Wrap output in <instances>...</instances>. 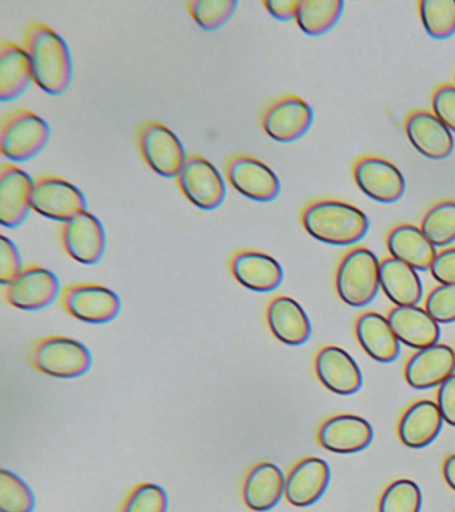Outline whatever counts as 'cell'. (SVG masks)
Masks as SVG:
<instances>
[{
	"mask_svg": "<svg viewBox=\"0 0 455 512\" xmlns=\"http://www.w3.org/2000/svg\"><path fill=\"white\" fill-rule=\"evenodd\" d=\"M63 306L75 319L106 324L118 318L122 300L117 292L99 284H74L63 292Z\"/></svg>",
	"mask_w": 455,
	"mask_h": 512,
	"instance_id": "30bf717a",
	"label": "cell"
},
{
	"mask_svg": "<svg viewBox=\"0 0 455 512\" xmlns=\"http://www.w3.org/2000/svg\"><path fill=\"white\" fill-rule=\"evenodd\" d=\"M51 127L29 110H17L2 120L0 151L11 162H29L49 144Z\"/></svg>",
	"mask_w": 455,
	"mask_h": 512,
	"instance_id": "277c9868",
	"label": "cell"
},
{
	"mask_svg": "<svg viewBox=\"0 0 455 512\" xmlns=\"http://www.w3.org/2000/svg\"><path fill=\"white\" fill-rule=\"evenodd\" d=\"M177 180L183 195L201 210L214 211L225 203V179L203 156L190 155Z\"/></svg>",
	"mask_w": 455,
	"mask_h": 512,
	"instance_id": "ba28073f",
	"label": "cell"
},
{
	"mask_svg": "<svg viewBox=\"0 0 455 512\" xmlns=\"http://www.w3.org/2000/svg\"><path fill=\"white\" fill-rule=\"evenodd\" d=\"M226 176L239 194L254 202L270 203L281 194V180L277 174L254 156H230L226 162Z\"/></svg>",
	"mask_w": 455,
	"mask_h": 512,
	"instance_id": "9c48e42d",
	"label": "cell"
},
{
	"mask_svg": "<svg viewBox=\"0 0 455 512\" xmlns=\"http://www.w3.org/2000/svg\"><path fill=\"white\" fill-rule=\"evenodd\" d=\"M35 179L22 168L3 164L0 168V222L18 228L26 222L31 207Z\"/></svg>",
	"mask_w": 455,
	"mask_h": 512,
	"instance_id": "5bb4252c",
	"label": "cell"
},
{
	"mask_svg": "<svg viewBox=\"0 0 455 512\" xmlns=\"http://www.w3.org/2000/svg\"><path fill=\"white\" fill-rule=\"evenodd\" d=\"M373 439V427L357 415L333 416L322 424L318 432L321 446L335 454H357L366 450Z\"/></svg>",
	"mask_w": 455,
	"mask_h": 512,
	"instance_id": "ac0fdd59",
	"label": "cell"
},
{
	"mask_svg": "<svg viewBox=\"0 0 455 512\" xmlns=\"http://www.w3.org/2000/svg\"><path fill=\"white\" fill-rule=\"evenodd\" d=\"M263 6L273 18L281 22H290L297 18L299 2L298 0H265Z\"/></svg>",
	"mask_w": 455,
	"mask_h": 512,
	"instance_id": "b9f144b4",
	"label": "cell"
},
{
	"mask_svg": "<svg viewBox=\"0 0 455 512\" xmlns=\"http://www.w3.org/2000/svg\"><path fill=\"white\" fill-rule=\"evenodd\" d=\"M433 110L434 115L451 132H455V87L445 86L435 92Z\"/></svg>",
	"mask_w": 455,
	"mask_h": 512,
	"instance_id": "f35d334b",
	"label": "cell"
},
{
	"mask_svg": "<svg viewBox=\"0 0 455 512\" xmlns=\"http://www.w3.org/2000/svg\"><path fill=\"white\" fill-rule=\"evenodd\" d=\"M34 82L29 55L13 42L0 46V100L13 102L25 94Z\"/></svg>",
	"mask_w": 455,
	"mask_h": 512,
	"instance_id": "83f0119b",
	"label": "cell"
},
{
	"mask_svg": "<svg viewBox=\"0 0 455 512\" xmlns=\"http://www.w3.org/2000/svg\"><path fill=\"white\" fill-rule=\"evenodd\" d=\"M267 324L275 338L287 346H302L310 339L313 327L301 304L290 296H278L267 307Z\"/></svg>",
	"mask_w": 455,
	"mask_h": 512,
	"instance_id": "44dd1931",
	"label": "cell"
},
{
	"mask_svg": "<svg viewBox=\"0 0 455 512\" xmlns=\"http://www.w3.org/2000/svg\"><path fill=\"white\" fill-rule=\"evenodd\" d=\"M303 227L309 235L330 246H353L361 242L370 228L365 212L351 204L322 200L303 211Z\"/></svg>",
	"mask_w": 455,
	"mask_h": 512,
	"instance_id": "7a4b0ae2",
	"label": "cell"
},
{
	"mask_svg": "<svg viewBox=\"0 0 455 512\" xmlns=\"http://www.w3.org/2000/svg\"><path fill=\"white\" fill-rule=\"evenodd\" d=\"M381 288L397 307L418 306L423 296L417 271L394 258L381 263Z\"/></svg>",
	"mask_w": 455,
	"mask_h": 512,
	"instance_id": "f1b7e54d",
	"label": "cell"
},
{
	"mask_svg": "<svg viewBox=\"0 0 455 512\" xmlns=\"http://www.w3.org/2000/svg\"><path fill=\"white\" fill-rule=\"evenodd\" d=\"M437 400L443 420L455 427V374L439 386Z\"/></svg>",
	"mask_w": 455,
	"mask_h": 512,
	"instance_id": "60d3db41",
	"label": "cell"
},
{
	"mask_svg": "<svg viewBox=\"0 0 455 512\" xmlns=\"http://www.w3.org/2000/svg\"><path fill=\"white\" fill-rule=\"evenodd\" d=\"M421 230L435 247L453 244L455 242V202L447 200L431 208L422 220Z\"/></svg>",
	"mask_w": 455,
	"mask_h": 512,
	"instance_id": "d6a6232c",
	"label": "cell"
},
{
	"mask_svg": "<svg viewBox=\"0 0 455 512\" xmlns=\"http://www.w3.org/2000/svg\"><path fill=\"white\" fill-rule=\"evenodd\" d=\"M238 6L237 0H190L187 10L202 30L214 32L230 22Z\"/></svg>",
	"mask_w": 455,
	"mask_h": 512,
	"instance_id": "1f68e13d",
	"label": "cell"
},
{
	"mask_svg": "<svg viewBox=\"0 0 455 512\" xmlns=\"http://www.w3.org/2000/svg\"><path fill=\"white\" fill-rule=\"evenodd\" d=\"M339 298L347 306H369L381 288V263L377 255L367 248H357L339 264L337 272Z\"/></svg>",
	"mask_w": 455,
	"mask_h": 512,
	"instance_id": "3957f363",
	"label": "cell"
},
{
	"mask_svg": "<svg viewBox=\"0 0 455 512\" xmlns=\"http://www.w3.org/2000/svg\"><path fill=\"white\" fill-rule=\"evenodd\" d=\"M355 332L366 354L379 363H393L401 354V342L395 336L389 319L377 312L359 316Z\"/></svg>",
	"mask_w": 455,
	"mask_h": 512,
	"instance_id": "484cf974",
	"label": "cell"
},
{
	"mask_svg": "<svg viewBox=\"0 0 455 512\" xmlns=\"http://www.w3.org/2000/svg\"><path fill=\"white\" fill-rule=\"evenodd\" d=\"M425 310L429 312L435 322L450 324L455 322V286H441L435 288L426 299Z\"/></svg>",
	"mask_w": 455,
	"mask_h": 512,
	"instance_id": "8d00e7d4",
	"label": "cell"
},
{
	"mask_svg": "<svg viewBox=\"0 0 455 512\" xmlns=\"http://www.w3.org/2000/svg\"><path fill=\"white\" fill-rule=\"evenodd\" d=\"M406 132L415 150L427 159L443 160L453 154V132L430 112L411 115L407 120Z\"/></svg>",
	"mask_w": 455,
	"mask_h": 512,
	"instance_id": "603a6c76",
	"label": "cell"
},
{
	"mask_svg": "<svg viewBox=\"0 0 455 512\" xmlns=\"http://www.w3.org/2000/svg\"><path fill=\"white\" fill-rule=\"evenodd\" d=\"M443 416L433 400H419L407 408L399 422L398 434L406 447L425 448L441 434Z\"/></svg>",
	"mask_w": 455,
	"mask_h": 512,
	"instance_id": "d4e9b609",
	"label": "cell"
},
{
	"mask_svg": "<svg viewBox=\"0 0 455 512\" xmlns=\"http://www.w3.org/2000/svg\"><path fill=\"white\" fill-rule=\"evenodd\" d=\"M31 207L37 214L65 224L87 211V199L73 183L58 176L46 175L35 179Z\"/></svg>",
	"mask_w": 455,
	"mask_h": 512,
	"instance_id": "52a82bcc",
	"label": "cell"
},
{
	"mask_svg": "<svg viewBox=\"0 0 455 512\" xmlns=\"http://www.w3.org/2000/svg\"><path fill=\"white\" fill-rule=\"evenodd\" d=\"M62 244L75 262L94 266L101 262L107 247L105 226L97 216L83 211L63 224Z\"/></svg>",
	"mask_w": 455,
	"mask_h": 512,
	"instance_id": "8fae6325",
	"label": "cell"
},
{
	"mask_svg": "<svg viewBox=\"0 0 455 512\" xmlns=\"http://www.w3.org/2000/svg\"><path fill=\"white\" fill-rule=\"evenodd\" d=\"M33 363L45 375L58 379H77L93 367V354L79 340L50 336L39 340L33 350Z\"/></svg>",
	"mask_w": 455,
	"mask_h": 512,
	"instance_id": "5b68a950",
	"label": "cell"
},
{
	"mask_svg": "<svg viewBox=\"0 0 455 512\" xmlns=\"http://www.w3.org/2000/svg\"><path fill=\"white\" fill-rule=\"evenodd\" d=\"M138 144L145 162L163 178H178L189 158L182 140L171 128L154 120L139 127Z\"/></svg>",
	"mask_w": 455,
	"mask_h": 512,
	"instance_id": "8992f818",
	"label": "cell"
},
{
	"mask_svg": "<svg viewBox=\"0 0 455 512\" xmlns=\"http://www.w3.org/2000/svg\"><path fill=\"white\" fill-rule=\"evenodd\" d=\"M421 18L431 38H450L455 34V0H423Z\"/></svg>",
	"mask_w": 455,
	"mask_h": 512,
	"instance_id": "836d02e7",
	"label": "cell"
},
{
	"mask_svg": "<svg viewBox=\"0 0 455 512\" xmlns=\"http://www.w3.org/2000/svg\"><path fill=\"white\" fill-rule=\"evenodd\" d=\"M167 511H169V495L165 488L153 483H143L135 487L121 508V512Z\"/></svg>",
	"mask_w": 455,
	"mask_h": 512,
	"instance_id": "d590c367",
	"label": "cell"
},
{
	"mask_svg": "<svg viewBox=\"0 0 455 512\" xmlns=\"http://www.w3.org/2000/svg\"><path fill=\"white\" fill-rule=\"evenodd\" d=\"M331 470L321 458H306L291 468L286 478L285 496L295 507L317 503L329 488Z\"/></svg>",
	"mask_w": 455,
	"mask_h": 512,
	"instance_id": "ffe728a7",
	"label": "cell"
},
{
	"mask_svg": "<svg viewBox=\"0 0 455 512\" xmlns=\"http://www.w3.org/2000/svg\"><path fill=\"white\" fill-rule=\"evenodd\" d=\"M315 372L323 386L337 395L357 394L362 388L363 375L353 356L342 348H322L315 358Z\"/></svg>",
	"mask_w": 455,
	"mask_h": 512,
	"instance_id": "e0dca14e",
	"label": "cell"
},
{
	"mask_svg": "<svg viewBox=\"0 0 455 512\" xmlns=\"http://www.w3.org/2000/svg\"><path fill=\"white\" fill-rule=\"evenodd\" d=\"M455 374V351L446 344L418 350L405 367V379L415 390L439 387Z\"/></svg>",
	"mask_w": 455,
	"mask_h": 512,
	"instance_id": "2e32d148",
	"label": "cell"
},
{
	"mask_svg": "<svg viewBox=\"0 0 455 512\" xmlns=\"http://www.w3.org/2000/svg\"><path fill=\"white\" fill-rule=\"evenodd\" d=\"M34 83L51 96L65 94L73 82V56L67 42L53 28L41 22L30 23L25 32Z\"/></svg>",
	"mask_w": 455,
	"mask_h": 512,
	"instance_id": "6da1fadb",
	"label": "cell"
},
{
	"mask_svg": "<svg viewBox=\"0 0 455 512\" xmlns=\"http://www.w3.org/2000/svg\"><path fill=\"white\" fill-rule=\"evenodd\" d=\"M35 507L33 488L14 472L0 471V512H34Z\"/></svg>",
	"mask_w": 455,
	"mask_h": 512,
	"instance_id": "4dcf8cb0",
	"label": "cell"
},
{
	"mask_svg": "<svg viewBox=\"0 0 455 512\" xmlns=\"http://www.w3.org/2000/svg\"><path fill=\"white\" fill-rule=\"evenodd\" d=\"M61 294V282L53 271L31 266L6 287V299L23 311H39L51 306Z\"/></svg>",
	"mask_w": 455,
	"mask_h": 512,
	"instance_id": "4fadbf2b",
	"label": "cell"
},
{
	"mask_svg": "<svg viewBox=\"0 0 455 512\" xmlns=\"http://www.w3.org/2000/svg\"><path fill=\"white\" fill-rule=\"evenodd\" d=\"M387 246L394 259L407 264L415 271H427L437 258L433 243L423 234L421 228L402 224L390 232Z\"/></svg>",
	"mask_w": 455,
	"mask_h": 512,
	"instance_id": "4316f807",
	"label": "cell"
},
{
	"mask_svg": "<svg viewBox=\"0 0 455 512\" xmlns=\"http://www.w3.org/2000/svg\"><path fill=\"white\" fill-rule=\"evenodd\" d=\"M343 8L342 0H301L295 20L306 35L321 36L337 26Z\"/></svg>",
	"mask_w": 455,
	"mask_h": 512,
	"instance_id": "f546056e",
	"label": "cell"
},
{
	"mask_svg": "<svg viewBox=\"0 0 455 512\" xmlns=\"http://www.w3.org/2000/svg\"><path fill=\"white\" fill-rule=\"evenodd\" d=\"M387 319L399 342L414 350L435 346L441 339L439 323L418 306L394 308Z\"/></svg>",
	"mask_w": 455,
	"mask_h": 512,
	"instance_id": "cb8c5ba5",
	"label": "cell"
},
{
	"mask_svg": "<svg viewBox=\"0 0 455 512\" xmlns=\"http://www.w3.org/2000/svg\"><path fill=\"white\" fill-rule=\"evenodd\" d=\"M23 271L25 267L17 244L6 235L0 236V283L9 286Z\"/></svg>",
	"mask_w": 455,
	"mask_h": 512,
	"instance_id": "74e56055",
	"label": "cell"
},
{
	"mask_svg": "<svg viewBox=\"0 0 455 512\" xmlns=\"http://www.w3.org/2000/svg\"><path fill=\"white\" fill-rule=\"evenodd\" d=\"M230 270L239 284L261 294L277 290L285 279L281 263L261 251L235 252L230 260Z\"/></svg>",
	"mask_w": 455,
	"mask_h": 512,
	"instance_id": "9a60e30c",
	"label": "cell"
},
{
	"mask_svg": "<svg viewBox=\"0 0 455 512\" xmlns=\"http://www.w3.org/2000/svg\"><path fill=\"white\" fill-rule=\"evenodd\" d=\"M313 122V108L297 96L277 100L262 116L263 131L279 143L297 142L309 132Z\"/></svg>",
	"mask_w": 455,
	"mask_h": 512,
	"instance_id": "7c38bea8",
	"label": "cell"
},
{
	"mask_svg": "<svg viewBox=\"0 0 455 512\" xmlns=\"http://www.w3.org/2000/svg\"><path fill=\"white\" fill-rule=\"evenodd\" d=\"M430 271L442 286H455V248L438 254Z\"/></svg>",
	"mask_w": 455,
	"mask_h": 512,
	"instance_id": "ab89813d",
	"label": "cell"
},
{
	"mask_svg": "<svg viewBox=\"0 0 455 512\" xmlns=\"http://www.w3.org/2000/svg\"><path fill=\"white\" fill-rule=\"evenodd\" d=\"M358 187L379 203H395L406 191L405 178L393 163L381 158H366L355 167Z\"/></svg>",
	"mask_w": 455,
	"mask_h": 512,
	"instance_id": "d6986e66",
	"label": "cell"
},
{
	"mask_svg": "<svg viewBox=\"0 0 455 512\" xmlns=\"http://www.w3.org/2000/svg\"><path fill=\"white\" fill-rule=\"evenodd\" d=\"M286 492V476L274 463H259L243 483V502L255 512L273 510Z\"/></svg>",
	"mask_w": 455,
	"mask_h": 512,
	"instance_id": "7402d4cb",
	"label": "cell"
},
{
	"mask_svg": "<svg viewBox=\"0 0 455 512\" xmlns=\"http://www.w3.org/2000/svg\"><path fill=\"white\" fill-rule=\"evenodd\" d=\"M423 496L418 484L410 479L391 483L379 500V512H421Z\"/></svg>",
	"mask_w": 455,
	"mask_h": 512,
	"instance_id": "e575fe53",
	"label": "cell"
},
{
	"mask_svg": "<svg viewBox=\"0 0 455 512\" xmlns=\"http://www.w3.org/2000/svg\"><path fill=\"white\" fill-rule=\"evenodd\" d=\"M443 476L446 483L455 491V455H450L443 463Z\"/></svg>",
	"mask_w": 455,
	"mask_h": 512,
	"instance_id": "7bdbcfd3",
	"label": "cell"
}]
</instances>
